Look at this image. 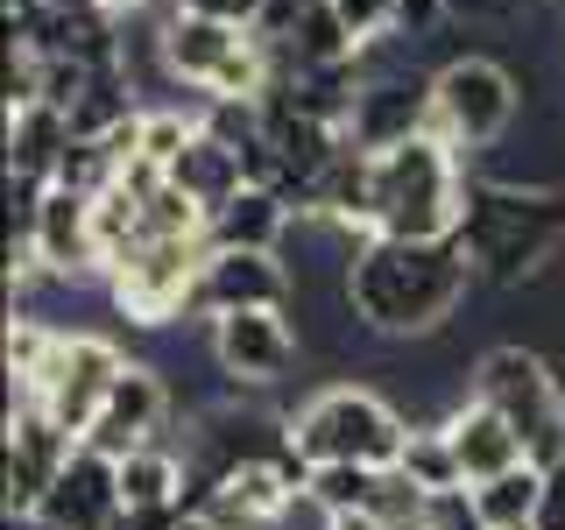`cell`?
Segmentation results:
<instances>
[{
  "mask_svg": "<svg viewBox=\"0 0 565 530\" xmlns=\"http://www.w3.org/2000/svg\"><path fill=\"white\" fill-rule=\"evenodd\" d=\"M473 255L467 241H388L367 234L353 247V269H347V297L361 311V332H382V340H431L446 332L459 305L473 290Z\"/></svg>",
  "mask_w": 565,
  "mask_h": 530,
  "instance_id": "1",
  "label": "cell"
},
{
  "mask_svg": "<svg viewBox=\"0 0 565 530\" xmlns=\"http://www.w3.org/2000/svg\"><path fill=\"white\" fill-rule=\"evenodd\" d=\"M473 269L488 283H523L565 247V191L544 184H509V177H473L467 184V220H459Z\"/></svg>",
  "mask_w": 565,
  "mask_h": 530,
  "instance_id": "2",
  "label": "cell"
},
{
  "mask_svg": "<svg viewBox=\"0 0 565 530\" xmlns=\"http://www.w3.org/2000/svg\"><path fill=\"white\" fill-rule=\"evenodd\" d=\"M467 156L446 135H411L375 149V234L388 241H452L467 220Z\"/></svg>",
  "mask_w": 565,
  "mask_h": 530,
  "instance_id": "3",
  "label": "cell"
},
{
  "mask_svg": "<svg viewBox=\"0 0 565 530\" xmlns=\"http://www.w3.org/2000/svg\"><path fill=\"white\" fill-rule=\"evenodd\" d=\"M282 432H290V453L305 467H396L411 417L361 382H332L297 417H282Z\"/></svg>",
  "mask_w": 565,
  "mask_h": 530,
  "instance_id": "4",
  "label": "cell"
},
{
  "mask_svg": "<svg viewBox=\"0 0 565 530\" xmlns=\"http://www.w3.org/2000/svg\"><path fill=\"white\" fill-rule=\"evenodd\" d=\"M163 57H170V78L199 85L212 99H262L276 85V43L262 29L191 14L177 0L163 8Z\"/></svg>",
  "mask_w": 565,
  "mask_h": 530,
  "instance_id": "5",
  "label": "cell"
},
{
  "mask_svg": "<svg viewBox=\"0 0 565 530\" xmlns=\"http://www.w3.org/2000/svg\"><path fill=\"white\" fill-rule=\"evenodd\" d=\"M516 106H523V78L502 57L459 50L431 71V135H446L467 163L516 128Z\"/></svg>",
  "mask_w": 565,
  "mask_h": 530,
  "instance_id": "6",
  "label": "cell"
},
{
  "mask_svg": "<svg viewBox=\"0 0 565 530\" xmlns=\"http://www.w3.org/2000/svg\"><path fill=\"white\" fill-rule=\"evenodd\" d=\"M473 396L494 403V411L516 424L523 453L537 459V467L565 459V389H558L552 361H544L537 347H488L481 361H473Z\"/></svg>",
  "mask_w": 565,
  "mask_h": 530,
  "instance_id": "7",
  "label": "cell"
},
{
  "mask_svg": "<svg viewBox=\"0 0 565 530\" xmlns=\"http://www.w3.org/2000/svg\"><path fill=\"white\" fill-rule=\"evenodd\" d=\"M212 241L191 234V241H135L128 255L106 269V290H114L120 318L135 326H177L184 311H199V269H205Z\"/></svg>",
  "mask_w": 565,
  "mask_h": 530,
  "instance_id": "8",
  "label": "cell"
},
{
  "mask_svg": "<svg viewBox=\"0 0 565 530\" xmlns=\"http://www.w3.org/2000/svg\"><path fill=\"white\" fill-rule=\"evenodd\" d=\"M120 368H128V353L106 340V332H57V347H50L43 375H35L29 389H14V396H35L71 438H85V432L99 424L106 396H114Z\"/></svg>",
  "mask_w": 565,
  "mask_h": 530,
  "instance_id": "9",
  "label": "cell"
},
{
  "mask_svg": "<svg viewBox=\"0 0 565 530\" xmlns=\"http://www.w3.org/2000/svg\"><path fill=\"white\" fill-rule=\"evenodd\" d=\"M78 446H85V438H71L35 396H14V411H8V459H0V502H8V517H35L43 495H50V481L71 467Z\"/></svg>",
  "mask_w": 565,
  "mask_h": 530,
  "instance_id": "10",
  "label": "cell"
},
{
  "mask_svg": "<svg viewBox=\"0 0 565 530\" xmlns=\"http://www.w3.org/2000/svg\"><path fill=\"white\" fill-rule=\"evenodd\" d=\"M305 353V332L282 311H220L212 318V361L241 389H276Z\"/></svg>",
  "mask_w": 565,
  "mask_h": 530,
  "instance_id": "11",
  "label": "cell"
},
{
  "mask_svg": "<svg viewBox=\"0 0 565 530\" xmlns=\"http://www.w3.org/2000/svg\"><path fill=\"white\" fill-rule=\"evenodd\" d=\"M297 276L282 269V247H212L199 269V311H290Z\"/></svg>",
  "mask_w": 565,
  "mask_h": 530,
  "instance_id": "12",
  "label": "cell"
},
{
  "mask_svg": "<svg viewBox=\"0 0 565 530\" xmlns=\"http://www.w3.org/2000/svg\"><path fill=\"white\" fill-rule=\"evenodd\" d=\"M29 247H35V262H43V276H93V269H106L99 226H93V191L50 184L43 205H35Z\"/></svg>",
  "mask_w": 565,
  "mask_h": 530,
  "instance_id": "13",
  "label": "cell"
},
{
  "mask_svg": "<svg viewBox=\"0 0 565 530\" xmlns=\"http://www.w3.org/2000/svg\"><path fill=\"white\" fill-rule=\"evenodd\" d=\"M424 128H431V78L375 64V78H367V93L347 120V141H361V149H396V141H411Z\"/></svg>",
  "mask_w": 565,
  "mask_h": 530,
  "instance_id": "14",
  "label": "cell"
},
{
  "mask_svg": "<svg viewBox=\"0 0 565 530\" xmlns=\"http://www.w3.org/2000/svg\"><path fill=\"white\" fill-rule=\"evenodd\" d=\"M163 417H170L163 375H156L149 361H128L120 382H114V396H106V411H99V424L85 432V446H99L106 459H128L135 446H149V438L163 432Z\"/></svg>",
  "mask_w": 565,
  "mask_h": 530,
  "instance_id": "15",
  "label": "cell"
},
{
  "mask_svg": "<svg viewBox=\"0 0 565 530\" xmlns=\"http://www.w3.org/2000/svg\"><path fill=\"white\" fill-rule=\"evenodd\" d=\"M35 517H43L50 530H106L120 517V467L99 446H78L71 467L50 481V495H43Z\"/></svg>",
  "mask_w": 565,
  "mask_h": 530,
  "instance_id": "16",
  "label": "cell"
},
{
  "mask_svg": "<svg viewBox=\"0 0 565 530\" xmlns=\"http://www.w3.org/2000/svg\"><path fill=\"white\" fill-rule=\"evenodd\" d=\"M446 438H452V453H459V474H467V488H481L494 481V474H509V467H523V438H516V424H509L494 403L481 396H459L452 411H446Z\"/></svg>",
  "mask_w": 565,
  "mask_h": 530,
  "instance_id": "17",
  "label": "cell"
},
{
  "mask_svg": "<svg viewBox=\"0 0 565 530\" xmlns=\"http://www.w3.org/2000/svg\"><path fill=\"white\" fill-rule=\"evenodd\" d=\"M290 226H297V212L276 184H241L234 199L205 220V241L212 247H282Z\"/></svg>",
  "mask_w": 565,
  "mask_h": 530,
  "instance_id": "18",
  "label": "cell"
},
{
  "mask_svg": "<svg viewBox=\"0 0 565 530\" xmlns=\"http://www.w3.org/2000/svg\"><path fill=\"white\" fill-rule=\"evenodd\" d=\"M64 149H71V114H64L57 99L8 106V177H35V184H57Z\"/></svg>",
  "mask_w": 565,
  "mask_h": 530,
  "instance_id": "19",
  "label": "cell"
},
{
  "mask_svg": "<svg viewBox=\"0 0 565 530\" xmlns=\"http://www.w3.org/2000/svg\"><path fill=\"white\" fill-rule=\"evenodd\" d=\"M170 184H184L191 199L205 205V220H212V212L247 184V156L234 149V141H220L212 128H199V135H191V149L170 163Z\"/></svg>",
  "mask_w": 565,
  "mask_h": 530,
  "instance_id": "20",
  "label": "cell"
},
{
  "mask_svg": "<svg viewBox=\"0 0 565 530\" xmlns=\"http://www.w3.org/2000/svg\"><path fill=\"white\" fill-rule=\"evenodd\" d=\"M114 467H120V509H177L184 502V459H177L163 438L135 446L128 459H114Z\"/></svg>",
  "mask_w": 565,
  "mask_h": 530,
  "instance_id": "21",
  "label": "cell"
},
{
  "mask_svg": "<svg viewBox=\"0 0 565 530\" xmlns=\"http://www.w3.org/2000/svg\"><path fill=\"white\" fill-rule=\"evenodd\" d=\"M276 50H282L290 64H347V57H361V43H353L340 0H311V8L276 35Z\"/></svg>",
  "mask_w": 565,
  "mask_h": 530,
  "instance_id": "22",
  "label": "cell"
},
{
  "mask_svg": "<svg viewBox=\"0 0 565 530\" xmlns=\"http://www.w3.org/2000/svg\"><path fill=\"white\" fill-rule=\"evenodd\" d=\"M537 495H544V467H537V459H523V467H509V474H494V481L473 488V502H481L488 530H530Z\"/></svg>",
  "mask_w": 565,
  "mask_h": 530,
  "instance_id": "23",
  "label": "cell"
},
{
  "mask_svg": "<svg viewBox=\"0 0 565 530\" xmlns=\"http://www.w3.org/2000/svg\"><path fill=\"white\" fill-rule=\"evenodd\" d=\"M403 474H411L417 488H467V474H459V453H452V438H446V417L438 424H411V438H403V459H396Z\"/></svg>",
  "mask_w": 565,
  "mask_h": 530,
  "instance_id": "24",
  "label": "cell"
},
{
  "mask_svg": "<svg viewBox=\"0 0 565 530\" xmlns=\"http://www.w3.org/2000/svg\"><path fill=\"white\" fill-rule=\"evenodd\" d=\"M375 481H382V467H311L305 502L318 509V517H347V509L375 502Z\"/></svg>",
  "mask_w": 565,
  "mask_h": 530,
  "instance_id": "25",
  "label": "cell"
},
{
  "mask_svg": "<svg viewBox=\"0 0 565 530\" xmlns=\"http://www.w3.org/2000/svg\"><path fill=\"white\" fill-rule=\"evenodd\" d=\"M205 120H191V114H177V106H156V114H141V163H156V170H170L177 156L191 149V135H199Z\"/></svg>",
  "mask_w": 565,
  "mask_h": 530,
  "instance_id": "26",
  "label": "cell"
},
{
  "mask_svg": "<svg viewBox=\"0 0 565 530\" xmlns=\"http://www.w3.org/2000/svg\"><path fill=\"white\" fill-rule=\"evenodd\" d=\"M340 14H347V29H353V43L361 50H382V43H396V0H340Z\"/></svg>",
  "mask_w": 565,
  "mask_h": 530,
  "instance_id": "27",
  "label": "cell"
},
{
  "mask_svg": "<svg viewBox=\"0 0 565 530\" xmlns=\"http://www.w3.org/2000/svg\"><path fill=\"white\" fill-rule=\"evenodd\" d=\"M424 530H488V517L473 502V488H438L424 502Z\"/></svg>",
  "mask_w": 565,
  "mask_h": 530,
  "instance_id": "28",
  "label": "cell"
},
{
  "mask_svg": "<svg viewBox=\"0 0 565 530\" xmlns=\"http://www.w3.org/2000/svg\"><path fill=\"white\" fill-rule=\"evenodd\" d=\"M530 530H565V459L544 467V495H537V517H530Z\"/></svg>",
  "mask_w": 565,
  "mask_h": 530,
  "instance_id": "29",
  "label": "cell"
},
{
  "mask_svg": "<svg viewBox=\"0 0 565 530\" xmlns=\"http://www.w3.org/2000/svg\"><path fill=\"white\" fill-rule=\"evenodd\" d=\"M446 14H452V0H396V29L411 35V43H417V35H431Z\"/></svg>",
  "mask_w": 565,
  "mask_h": 530,
  "instance_id": "30",
  "label": "cell"
},
{
  "mask_svg": "<svg viewBox=\"0 0 565 530\" xmlns=\"http://www.w3.org/2000/svg\"><path fill=\"white\" fill-rule=\"evenodd\" d=\"M177 8H191V14H220V22H241V29H262L269 0H177Z\"/></svg>",
  "mask_w": 565,
  "mask_h": 530,
  "instance_id": "31",
  "label": "cell"
},
{
  "mask_svg": "<svg viewBox=\"0 0 565 530\" xmlns=\"http://www.w3.org/2000/svg\"><path fill=\"white\" fill-rule=\"evenodd\" d=\"M537 0H452V14H473V22H516Z\"/></svg>",
  "mask_w": 565,
  "mask_h": 530,
  "instance_id": "32",
  "label": "cell"
},
{
  "mask_svg": "<svg viewBox=\"0 0 565 530\" xmlns=\"http://www.w3.org/2000/svg\"><path fill=\"white\" fill-rule=\"evenodd\" d=\"M177 509H184V502H177ZM177 509H120V517L106 523V530H170Z\"/></svg>",
  "mask_w": 565,
  "mask_h": 530,
  "instance_id": "33",
  "label": "cell"
},
{
  "mask_svg": "<svg viewBox=\"0 0 565 530\" xmlns=\"http://www.w3.org/2000/svg\"><path fill=\"white\" fill-rule=\"evenodd\" d=\"M43 8H50V14H99L106 0H43Z\"/></svg>",
  "mask_w": 565,
  "mask_h": 530,
  "instance_id": "34",
  "label": "cell"
},
{
  "mask_svg": "<svg viewBox=\"0 0 565 530\" xmlns=\"http://www.w3.org/2000/svg\"><path fill=\"white\" fill-rule=\"evenodd\" d=\"M106 8H114L120 22H128V14H149V8H163V0H106Z\"/></svg>",
  "mask_w": 565,
  "mask_h": 530,
  "instance_id": "35",
  "label": "cell"
},
{
  "mask_svg": "<svg viewBox=\"0 0 565 530\" xmlns=\"http://www.w3.org/2000/svg\"><path fill=\"white\" fill-rule=\"evenodd\" d=\"M382 530H424V517H417V523H382Z\"/></svg>",
  "mask_w": 565,
  "mask_h": 530,
  "instance_id": "36",
  "label": "cell"
}]
</instances>
